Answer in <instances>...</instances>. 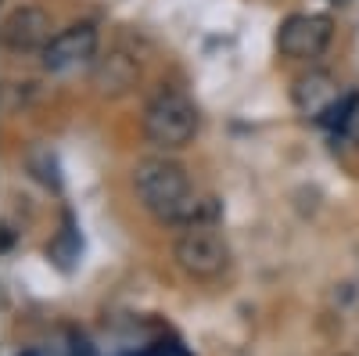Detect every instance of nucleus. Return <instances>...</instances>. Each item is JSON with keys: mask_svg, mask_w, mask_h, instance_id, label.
Here are the masks:
<instances>
[{"mask_svg": "<svg viewBox=\"0 0 359 356\" xmlns=\"http://www.w3.org/2000/svg\"><path fill=\"white\" fill-rule=\"evenodd\" d=\"M133 191H137L144 209L155 213L162 223L187 230V227H212L219 220V202L216 198H198L184 166L165 159V155L137 162Z\"/></svg>", "mask_w": 359, "mask_h": 356, "instance_id": "1", "label": "nucleus"}, {"mask_svg": "<svg viewBox=\"0 0 359 356\" xmlns=\"http://www.w3.org/2000/svg\"><path fill=\"white\" fill-rule=\"evenodd\" d=\"M198 126H201L198 105L176 86H162L144 108V137L162 152H176V147L191 144Z\"/></svg>", "mask_w": 359, "mask_h": 356, "instance_id": "2", "label": "nucleus"}, {"mask_svg": "<svg viewBox=\"0 0 359 356\" xmlns=\"http://www.w3.org/2000/svg\"><path fill=\"white\" fill-rule=\"evenodd\" d=\"M172 259L194 281H219L230 270V245L212 227H187L176 237Z\"/></svg>", "mask_w": 359, "mask_h": 356, "instance_id": "3", "label": "nucleus"}, {"mask_svg": "<svg viewBox=\"0 0 359 356\" xmlns=\"http://www.w3.org/2000/svg\"><path fill=\"white\" fill-rule=\"evenodd\" d=\"M334 37V22L331 15H287L277 29V51L291 62H313Z\"/></svg>", "mask_w": 359, "mask_h": 356, "instance_id": "4", "label": "nucleus"}, {"mask_svg": "<svg viewBox=\"0 0 359 356\" xmlns=\"http://www.w3.org/2000/svg\"><path fill=\"white\" fill-rule=\"evenodd\" d=\"M94 58H97V29L90 22H76L62 33H54V40L43 47V69L65 76L90 65Z\"/></svg>", "mask_w": 359, "mask_h": 356, "instance_id": "5", "label": "nucleus"}, {"mask_svg": "<svg viewBox=\"0 0 359 356\" xmlns=\"http://www.w3.org/2000/svg\"><path fill=\"white\" fill-rule=\"evenodd\" d=\"M50 40H54V22L43 8H18L0 25V44L15 54H33V51L43 54Z\"/></svg>", "mask_w": 359, "mask_h": 356, "instance_id": "6", "label": "nucleus"}, {"mask_svg": "<svg viewBox=\"0 0 359 356\" xmlns=\"http://www.w3.org/2000/svg\"><path fill=\"white\" fill-rule=\"evenodd\" d=\"M90 83L101 98H123L140 83V62L130 51H108L104 58H94Z\"/></svg>", "mask_w": 359, "mask_h": 356, "instance_id": "7", "label": "nucleus"}, {"mask_svg": "<svg viewBox=\"0 0 359 356\" xmlns=\"http://www.w3.org/2000/svg\"><path fill=\"white\" fill-rule=\"evenodd\" d=\"M291 101L294 108L309 115V119H323L338 101H341V91H338V79L327 72V69H309L306 76H298L291 83Z\"/></svg>", "mask_w": 359, "mask_h": 356, "instance_id": "8", "label": "nucleus"}, {"mask_svg": "<svg viewBox=\"0 0 359 356\" xmlns=\"http://www.w3.org/2000/svg\"><path fill=\"white\" fill-rule=\"evenodd\" d=\"M341 133L359 147V98L352 94V105H348V115H345V123H341Z\"/></svg>", "mask_w": 359, "mask_h": 356, "instance_id": "9", "label": "nucleus"}, {"mask_svg": "<svg viewBox=\"0 0 359 356\" xmlns=\"http://www.w3.org/2000/svg\"><path fill=\"white\" fill-rule=\"evenodd\" d=\"M140 356H187L180 345H172V342H158V345H151L147 352H140Z\"/></svg>", "mask_w": 359, "mask_h": 356, "instance_id": "10", "label": "nucleus"}, {"mask_svg": "<svg viewBox=\"0 0 359 356\" xmlns=\"http://www.w3.org/2000/svg\"><path fill=\"white\" fill-rule=\"evenodd\" d=\"M327 4H338L341 8V4H348V0H327Z\"/></svg>", "mask_w": 359, "mask_h": 356, "instance_id": "11", "label": "nucleus"}, {"mask_svg": "<svg viewBox=\"0 0 359 356\" xmlns=\"http://www.w3.org/2000/svg\"><path fill=\"white\" fill-rule=\"evenodd\" d=\"M22 356H40V352H22Z\"/></svg>", "mask_w": 359, "mask_h": 356, "instance_id": "12", "label": "nucleus"}]
</instances>
